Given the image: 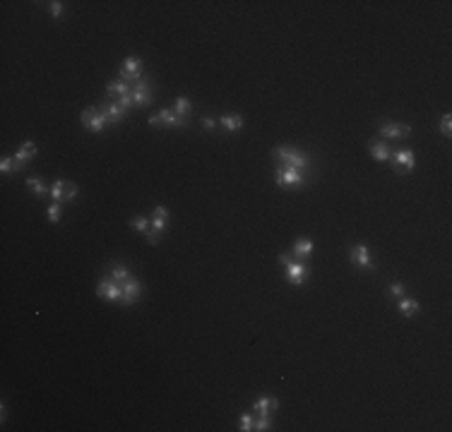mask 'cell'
Instances as JSON below:
<instances>
[{
	"instance_id": "cell-1",
	"label": "cell",
	"mask_w": 452,
	"mask_h": 432,
	"mask_svg": "<svg viewBox=\"0 0 452 432\" xmlns=\"http://www.w3.org/2000/svg\"><path fill=\"white\" fill-rule=\"evenodd\" d=\"M272 154L277 156L279 161H284V166H291V168H308L310 166V158L306 154H301V152H296L291 146H277Z\"/></svg>"
},
{
	"instance_id": "cell-2",
	"label": "cell",
	"mask_w": 452,
	"mask_h": 432,
	"mask_svg": "<svg viewBox=\"0 0 452 432\" xmlns=\"http://www.w3.org/2000/svg\"><path fill=\"white\" fill-rule=\"evenodd\" d=\"M277 185L279 188H301L306 178L298 168H291V166H284V168H277Z\"/></svg>"
},
{
	"instance_id": "cell-3",
	"label": "cell",
	"mask_w": 452,
	"mask_h": 432,
	"mask_svg": "<svg viewBox=\"0 0 452 432\" xmlns=\"http://www.w3.org/2000/svg\"><path fill=\"white\" fill-rule=\"evenodd\" d=\"M106 122H109V118H106L101 110H97L94 106H92V108H85V110H82V125H85L87 130L101 132L104 128H106Z\"/></svg>"
},
{
	"instance_id": "cell-4",
	"label": "cell",
	"mask_w": 452,
	"mask_h": 432,
	"mask_svg": "<svg viewBox=\"0 0 452 432\" xmlns=\"http://www.w3.org/2000/svg\"><path fill=\"white\" fill-rule=\"evenodd\" d=\"M97 293L104 300H109V302H118V300L123 298V286L116 284L113 278H101L97 286Z\"/></svg>"
},
{
	"instance_id": "cell-5",
	"label": "cell",
	"mask_w": 452,
	"mask_h": 432,
	"mask_svg": "<svg viewBox=\"0 0 452 432\" xmlns=\"http://www.w3.org/2000/svg\"><path fill=\"white\" fill-rule=\"evenodd\" d=\"M284 269H286V281L293 284V286H303L308 281V266L303 262H289L284 264Z\"/></svg>"
},
{
	"instance_id": "cell-6",
	"label": "cell",
	"mask_w": 452,
	"mask_h": 432,
	"mask_svg": "<svg viewBox=\"0 0 452 432\" xmlns=\"http://www.w3.org/2000/svg\"><path fill=\"white\" fill-rule=\"evenodd\" d=\"M392 158V166H394V170L399 173V170H406V173H411L416 166V158H414V152L411 149H399V152H394V154H390Z\"/></svg>"
},
{
	"instance_id": "cell-7",
	"label": "cell",
	"mask_w": 452,
	"mask_h": 432,
	"mask_svg": "<svg viewBox=\"0 0 452 432\" xmlns=\"http://www.w3.org/2000/svg\"><path fill=\"white\" fill-rule=\"evenodd\" d=\"M142 80V60L137 58V56H128V58L123 60V70H121V80Z\"/></svg>"
},
{
	"instance_id": "cell-8",
	"label": "cell",
	"mask_w": 452,
	"mask_h": 432,
	"mask_svg": "<svg viewBox=\"0 0 452 432\" xmlns=\"http://www.w3.org/2000/svg\"><path fill=\"white\" fill-rule=\"evenodd\" d=\"M349 257H351V262H354L356 266H361V269H375V264L370 260V252H368L366 245H354Z\"/></svg>"
},
{
	"instance_id": "cell-9",
	"label": "cell",
	"mask_w": 452,
	"mask_h": 432,
	"mask_svg": "<svg viewBox=\"0 0 452 432\" xmlns=\"http://www.w3.org/2000/svg\"><path fill=\"white\" fill-rule=\"evenodd\" d=\"M140 293H142V286H140V281L137 278H128L125 284H123V298H121V302L123 305H133L135 300L140 298Z\"/></svg>"
},
{
	"instance_id": "cell-10",
	"label": "cell",
	"mask_w": 452,
	"mask_h": 432,
	"mask_svg": "<svg viewBox=\"0 0 452 432\" xmlns=\"http://www.w3.org/2000/svg\"><path fill=\"white\" fill-rule=\"evenodd\" d=\"M133 104L137 108L147 106V104H152V89L147 86L145 80H140V82L133 86Z\"/></svg>"
},
{
	"instance_id": "cell-11",
	"label": "cell",
	"mask_w": 452,
	"mask_h": 432,
	"mask_svg": "<svg viewBox=\"0 0 452 432\" xmlns=\"http://www.w3.org/2000/svg\"><path fill=\"white\" fill-rule=\"evenodd\" d=\"M380 134L387 137V140H399V137H409V134H411V128H409V125L385 122V125H380Z\"/></svg>"
},
{
	"instance_id": "cell-12",
	"label": "cell",
	"mask_w": 452,
	"mask_h": 432,
	"mask_svg": "<svg viewBox=\"0 0 452 432\" xmlns=\"http://www.w3.org/2000/svg\"><path fill=\"white\" fill-rule=\"evenodd\" d=\"M157 116H159V120L164 122V125H169V128H185V118L176 116V113L169 110V108H161Z\"/></svg>"
},
{
	"instance_id": "cell-13",
	"label": "cell",
	"mask_w": 452,
	"mask_h": 432,
	"mask_svg": "<svg viewBox=\"0 0 452 432\" xmlns=\"http://www.w3.org/2000/svg\"><path fill=\"white\" fill-rule=\"evenodd\" d=\"M253 408H255L260 416H267L269 410H274V408H279V401L274 398V396H262V398H257L255 404H253Z\"/></svg>"
},
{
	"instance_id": "cell-14",
	"label": "cell",
	"mask_w": 452,
	"mask_h": 432,
	"mask_svg": "<svg viewBox=\"0 0 452 432\" xmlns=\"http://www.w3.org/2000/svg\"><path fill=\"white\" fill-rule=\"evenodd\" d=\"M37 152H39V149H37V144H34V142H25V144H22V149L15 154V158H17V164H22V166H25V164H29V161L37 156Z\"/></svg>"
},
{
	"instance_id": "cell-15",
	"label": "cell",
	"mask_w": 452,
	"mask_h": 432,
	"mask_svg": "<svg viewBox=\"0 0 452 432\" xmlns=\"http://www.w3.org/2000/svg\"><path fill=\"white\" fill-rule=\"evenodd\" d=\"M101 113L109 118V122H121L123 116H125V110H123L118 104H106V106L101 108Z\"/></svg>"
},
{
	"instance_id": "cell-16",
	"label": "cell",
	"mask_w": 452,
	"mask_h": 432,
	"mask_svg": "<svg viewBox=\"0 0 452 432\" xmlns=\"http://www.w3.org/2000/svg\"><path fill=\"white\" fill-rule=\"evenodd\" d=\"M219 122L226 128L229 132H236V130H241L245 125V120H243V116H221L219 118Z\"/></svg>"
},
{
	"instance_id": "cell-17",
	"label": "cell",
	"mask_w": 452,
	"mask_h": 432,
	"mask_svg": "<svg viewBox=\"0 0 452 432\" xmlns=\"http://www.w3.org/2000/svg\"><path fill=\"white\" fill-rule=\"evenodd\" d=\"M310 252H313V242H310V240L301 238V240L293 242V254H296V257L306 260V257H310Z\"/></svg>"
},
{
	"instance_id": "cell-18",
	"label": "cell",
	"mask_w": 452,
	"mask_h": 432,
	"mask_svg": "<svg viewBox=\"0 0 452 432\" xmlns=\"http://www.w3.org/2000/svg\"><path fill=\"white\" fill-rule=\"evenodd\" d=\"M370 154L375 161H390V149L382 142H370Z\"/></svg>"
},
{
	"instance_id": "cell-19",
	"label": "cell",
	"mask_w": 452,
	"mask_h": 432,
	"mask_svg": "<svg viewBox=\"0 0 452 432\" xmlns=\"http://www.w3.org/2000/svg\"><path fill=\"white\" fill-rule=\"evenodd\" d=\"M421 310V305H418V300H411V298H399V312H402L404 317H411L416 312Z\"/></svg>"
},
{
	"instance_id": "cell-20",
	"label": "cell",
	"mask_w": 452,
	"mask_h": 432,
	"mask_svg": "<svg viewBox=\"0 0 452 432\" xmlns=\"http://www.w3.org/2000/svg\"><path fill=\"white\" fill-rule=\"evenodd\" d=\"M106 92H109L111 96H128L130 94V84L125 82V80H118V82H111L109 86H106Z\"/></svg>"
},
{
	"instance_id": "cell-21",
	"label": "cell",
	"mask_w": 452,
	"mask_h": 432,
	"mask_svg": "<svg viewBox=\"0 0 452 432\" xmlns=\"http://www.w3.org/2000/svg\"><path fill=\"white\" fill-rule=\"evenodd\" d=\"M27 188L34 192L37 197H44L46 194V185H44V180L37 178V176H32V178H27Z\"/></svg>"
},
{
	"instance_id": "cell-22",
	"label": "cell",
	"mask_w": 452,
	"mask_h": 432,
	"mask_svg": "<svg viewBox=\"0 0 452 432\" xmlns=\"http://www.w3.org/2000/svg\"><path fill=\"white\" fill-rule=\"evenodd\" d=\"M22 168V164H17V158H13V156H3L0 158V173L5 176V173H10V170H20Z\"/></svg>"
},
{
	"instance_id": "cell-23",
	"label": "cell",
	"mask_w": 452,
	"mask_h": 432,
	"mask_svg": "<svg viewBox=\"0 0 452 432\" xmlns=\"http://www.w3.org/2000/svg\"><path fill=\"white\" fill-rule=\"evenodd\" d=\"M65 188H68V182H65V180H56V182H53V188H51V197H53V202H63V200H65Z\"/></svg>"
},
{
	"instance_id": "cell-24",
	"label": "cell",
	"mask_w": 452,
	"mask_h": 432,
	"mask_svg": "<svg viewBox=\"0 0 452 432\" xmlns=\"http://www.w3.org/2000/svg\"><path fill=\"white\" fill-rule=\"evenodd\" d=\"M173 113H176V116H181V118H185V116L190 113V101H188L185 96H178V98H176V104H173Z\"/></svg>"
},
{
	"instance_id": "cell-25",
	"label": "cell",
	"mask_w": 452,
	"mask_h": 432,
	"mask_svg": "<svg viewBox=\"0 0 452 432\" xmlns=\"http://www.w3.org/2000/svg\"><path fill=\"white\" fill-rule=\"evenodd\" d=\"M111 278H113L116 284H125V281L130 278V272H128L123 264H116V266L111 269Z\"/></svg>"
},
{
	"instance_id": "cell-26",
	"label": "cell",
	"mask_w": 452,
	"mask_h": 432,
	"mask_svg": "<svg viewBox=\"0 0 452 432\" xmlns=\"http://www.w3.org/2000/svg\"><path fill=\"white\" fill-rule=\"evenodd\" d=\"M130 228H135V230H140V233H149V218L147 216H135L133 221H130Z\"/></svg>"
},
{
	"instance_id": "cell-27",
	"label": "cell",
	"mask_w": 452,
	"mask_h": 432,
	"mask_svg": "<svg viewBox=\"0 0 452 432\" xmlns=\"http://www.w3.org/2000/svg\"><path fill=\"white\" fill-rule=\"evenodd\" d=\"M46 214H49V221L51 224H58V221H61V216H63V209H61V202H53L49 206V212H46Z\"/></svg>"
},
{
	"instance_id": "cell-28",
	"label": "cell",
	"mask_w": 452,
	"mask_h": 432,
	"mask_svg": "<svg viewBox=\"0 0 452 432\" xmlns=\"http://www.w3.org/2000/svg\"><path fill=\"white\" fill-rule=\"evenodd\" d=\"M450 130H452V116L445 113V116L440 118V132H442L445 137H450Z\"/></svg>"
},
{
	"instance_id": "cell-29",
	"label": "cell",
	"mask_w": 452,
	"mask_h": 432,
	"mask_svg": "<svg viewBox=\"0 0 452 432\" xmlns=\"http://www.w3.org/2000/svg\"><path fill=\"white\" fill-rule=\"evenodd\" d=\"M253 430H260V432H265V430H272V422H269L267 416H260V418L253 422Z\"/></svg>"
},
{
	"instance_id": "cell-30",
	"label": "cell",
	"mask_w": 452,
	"mask_h": 432,
	"mask_svg": "<svg viewBox=\"0 0 452 432\" xmlns=\"http://www.w3.org/2000/svg\"><path fill=\"white\" fill-rule=\"evenodd\" d=\"M166 218H169V216H154V218H152V230L161 236V230L166 228Z\"/></svg>"
},
{
	"instance_id": "cell-31",
	"label": "cell",
	"mask_w": 452,
	"mask_h": 432,
	"mask_svg": "<svg viewBox=\"0 0 452 432\" xmlns=\"http://www.w3.org/2000/svg\"><path fill=\"white\" fill-rule=\"evenodd\" d=\"M253 422H255L253 416L243 413V416H241V428H238V430H241V432H250V430H253Z\"/></svg>"
},
{
	"instance_id": "cell-32",
	"label": "cell",
	"mask_w": 452,
	"mask_h": 432,
	"mask_svg": "<svg viewBox=\"0 0 452 432\" xmlns=\"http://www.w3.org/2000/svg\"><path fill=\"white\" fill-rule=\"evenodd\" d=\"M390 296L394 300L404 298V286H402V284H392V286H390Z\"/></svg>"
},
{
	"instance_id": "cell-33",
	"label": "cell",
	"mask_w": 452,
	"mask_h": 432,
	"mask_svg": "<svg viewBox=\"0 0 452 432\" xmlns=\"http://www.w3.org/2000/svg\"><path fill=\"white\" fill-rule=\"evenodd\" d=\"M49 12L53 14V17H61V12H63V2H61V0H53V2H49Z\"/></svg>"
},
{
	"instance_id": "cell-34",
	"label": "cell",
	"mask_w": 452,
	"mask_h": 432,
	"mask_svg": "<svg viewBox=\"0 0 452 432\" xmlns=\"http://www.w3.org/2000/svg\"><path fill=\"white\" fill-rule=\"evenodd\" d=\"M118 106H121L123 110H128L130 106H135V104H133V96H130V94H128V96H121V98H118Z\"/></svg>"
},
{
	"instance_id": "cell-35",
	"label": "cell",
	"mask_w": 452,
	"mask_h": 432,
	"mask_svg": "<svg viewBox=\"0 0 452 432\" xmlns=\"http://www.w3.org/2000/svg\"><path fill=\"white\" fill-rule=\"evenodd\" d=\"M75 197H77V185H68L65 188V202H73Z\"/></svg>"
},
{
	"instance_id": "cell-36",
	"label": "cell",
	"mask_w": 452,
	"mask_h": 432,
	"mask_svg": "<svg viewBox=\"0 0 452 432\" xmlns=\"http://www.w3.org/2000/svg\"><path fill=\"white\" fill-rule=\"evenodd\" d=\"M214 125H217V120L214 118H209V116L202 118V128H205V130H214Z\"/></svg>"
},
{
	"instance_id": "cell-37",
	"label": "cell",
	"mask_w": 452,
	"mask_h": 432,
	"mask_svg": "<svg viewBox=\"0 0 452 432\" xmlns=\"http://www.w3.org/2000/svg\"><path fill=\"white\" fill-rule=\"evenodd\" d=\"M154 216H169V209H166V206H157V209H154Z\"/></svg>"
},
{
	"instance_id": "cell-38",
	"label": "cell",
	"mask_w": 452,
	"mask_h": 432,
	"mask_svg": "<svg viewBox=\"0 0 452 432\" xmlns=\"http://www.w3.org/2000/svg\"><path fill=\"white\" fill-rule=\"evenodd\" d=\"M159 116H149V125H159Z\"/></svg>"
}]
</instances>
